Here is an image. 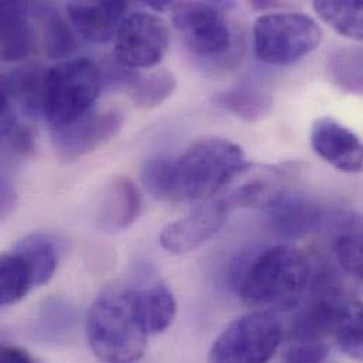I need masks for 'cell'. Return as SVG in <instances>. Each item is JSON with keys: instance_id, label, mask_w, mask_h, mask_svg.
Instances as JSON below:
<instances>
[{"instance_id": "cell-22", "label": "cell", "mask_w": 363, "mask_h": 363, "mask_svg": "<svg viewBox=\"0 0 363 363\" xmlns=\"http://www.w3.org/2000/svg\"><path fill=\"white\" fill-rule=\"evenodd\" d=\"M318 17L338 34L361 41L363 38V7L359 0H318L313 3Z\"/></svg>"}, {"instance_id": "cell-21", "label": "cell", "mask_w": 363, "mask_h": 363, "mask_svg": "<svg viewBox=\"0 0 363 363\" xmlns=\"http://www.w3.org/2000/svg\"><path fill=\"white\" fill-rule=\"evenodd\" d=\"M27 263L34 286L45 284L54 276L58 266V250L54 240L45 235L24 238L14 250Z\"/></svg>"}, {"instance_id": "cell-13", "label": "cell", "mask_w": 363, "mask_h": 363, "mask_svg": "<svg viewBox=\"0 0 363 363\" xmlns=\"http://www.w3.org/2000/svg\"><path fill=\"white\" fill-rule=\"evenodd\" d=\"M128 9V1H72L67 6L72 27L91 43H106L115 38Z\"/></svg>"}, {"instance_id": "cell-27", "label": "cell", "mask_w": 363, "mask_h": 363, "mask_svg": "<svg viewBox=\"0 0 363 363\" xmlns=\"http://www.w3.org/2000/svg\"><path fill=\"white\" fill-rule=\"evenodd\" d=\"M334 338L345 355L355 361L362 359V306L359 301L352 303L335 330Z\"/></svg>"}, {"instance_id": "cell-14", "label": "cell", "mask_w": 363, "mask_h": 363, "mask_svg": "<svg viewBox=\"0 0 363 363\" xmlns=\"http://www.w3.org/2000/svg\"><path fill=\"white\" fill-rule=\"evenodd\" d=\"M269 211V228L283 239L303 238L320 228L327 218L321 206L304 196L286 195Z\"/></svg>"}, {"instance_id": "cell-33", "label": "cell", "mask_w": 363, "mask_h": 363, "mask_svg": "<svg viewBox=\"0 0 363 363\" xmlns=\"http://www.w3.org/2000/svg\"><path fill=\"white\" fill-rule=\"evenodd\" d=\"M21 6V1H0V18L13 13Z\"/></svg>"}, {"instance_id": "cell-32", "label": "cell", "mask_w": 363, "mask_h": 363, "mask_svg": "<svg viewBox=\"0 0 363 363\" xmlns=\"http://www.w3.org/2000/svg\"><path fill=\"white\" fill-rule=\"evenodd\" d=\"M14 138H16L14 139V149L16 150H18L23 155L33 150V136L28 130L23 129V130L17 132Z\"/></svg>"}, {"instance_id": "cell-11", "label": "cell", "mask_w": 363, "mask_h": 363, "mask_svg": "<svg viewBox=\"0 0 363 363\" xmlns=\"http://www.w3.org/2000/svg\"><path fill=\"white\" fill-rule=\"evenodd\" d=\"M289 182L284 169L246 163L228 184L222 198L230 209H272L287 195Z\"/></svg>"}, {"instance_id": "cell-23", "label": "cell", "mask_w": 363, "mask_h": 363, "mask_svg": "<svg viewBox=\"0 0 363 363\" xmlns=\"http://www.w3.org/2000/svg\"><path fill=\"white\" fill-rule=\"evenodd\" d=\"M333 252L345 273L358 280L362 279V230L359 218L348 216L340 222L333 240Z\"/></svg>"}, {"instance_id": "cell-24", "label": "cell", "mask_w": 363, "mask_h": 363, "mask_svg": "<svg viewBox=\"0 0 363 363\" xmlns=\"http://www.w3.org/2000/svg\"><path fill=\"white\" fill-rule=\"evenodd\" d=\"M129 86L132 101L136 106L142 109H153L173 95L177 86V79L172 71L162 68L147 75H135Z\"/></svg>"}, {"instance_id": "cell-18", "label": "cell", "mask_w": 363, "mask_h": 363, "mask_svg": "<svg viewBox=\"0 0 363 363\" xmlns=\"http://www.w3.org/2000/svg\"><path fill=\"white\" fill-rule=\"evenodd\" d=\"M212 104L245 122H259L266 118L273 108L270 95L250 88L222 91L212 96Z\"/></svg>"}, {"instance_id": "cell-15", "label": "cell", "mask_w": 363, "mask_h": 363, "mask_svg": "<svg viewBox=\"0 0 363 363\" xmlns=\"http://www.w3.org/2000/svg\"><path fill=\"white\" fill-rule=\"evenodd\" d=\"M142 209V196L128 177H118L111 182L102 196L98 220L105 232H119L138 219Z\"/></svg>"}, {"instance_id": "cell-4", "label": "cell", "mask_w": 363, "mask_h": 363, "mask_svg": "<svg viewBox=\"0 0 363 363\" xmlns=\"http://www.w3.org/2000/svg\"><path fill=\"white\" fill-rule=\"evenodd\" d=\"M99 67L85 58H72L45 74L43 113L52 129L75 122L89 113L102 91Z\"/></svg>"}, {"instance_id": "cell-6", "label": "cell", "mask_w": 363, "mask_h": 363, "mask_svg": "<svg viewBox=\"0 0 363 363\" xmlns=\"http://www.w3.org/2000/svg\"><path fill=\"white\" fill-rule=\"evenodd\" d=\"M283 327L269 311H253L232 321L213 341L208 363H269L280 347Z\"/></svg>"}, {"instance_id": "cell-29", "label": "cell", "mask_w": 363, "mask_h": 363, "mask_svg": "<svg viewBox=\"0 0 363 363\" xmlns=\"http://www.w3.org/2000/svg\"><path fill=\"white\" fill-rule=\"evenodd\" d=\"M16 104L7 86L6 75H0V140L11 133L16 122Z\"/></svg>"}, {"instance_id": "cell-8", "label": "cell", "mask_w": 363, "mask_h": 363, "mask_svg": "<svg viewBox=\"0 0 363 363\" xmlns=\"http://www.w3.org/2000/svg\"><path fill=\"white\" fill-rule=\"evenodd\" d=\"M170 30L153 13L138 11L125 17L115 35V57L128 69L152 68L167 54Z\"/></svg>"}, {"instance_id": "cell-31", "label": "cell", "mask_w": 363, "mask_h": 363, "mask_svg": "<svg viewBox=\"0 0 363 363\" xmlns=\"http://www.w3.org/2000/svg\"><path fill=\"white\" fill-rule=\"evenodd\" d=\"M0 363H37L35 359L24 350L0 344Z\"/></svg>"}, {"instance_id": "cell-5", "label": "cell", "mask_w": 363, "mask_h": 363, "mask_svg": "<svg viewBox=\"0 0 363 363\" xmlns=\"http://www.w3.org/2000/svg\"><path fill=\"white\" fill-rule=\"evenodd\" d=\"M253 41L259 60L287 65L318 48L323 30L313 17L303 13H270L255 21Z\"/></svg>"}, {"instance_id": "cell-20", "label": "cell", "mask_w": 363, "mask_h": 363, "mask_svg": "<svg viewBox=\"0 0 363 363\" xmlns=\"http://www.w3.org/2000/svg\"><path fill=\"white\" fill-rule=\"evenodd\" d=\"M35 9L41 26L43 47L47 57L51 60L68 58L77 50V40L72 28L54 7L38 4Z\"/></svg>"}, {"instance_id": "cell-19", "label": "cell", "mask_w": 363, "mask_h": 363, "mask_svg": "<svg viewBox=\"0 0 363 363\" xmlns=\"http://www.w3.org/2000/svg\"><path fill=\"white\" fill-rule=\"evenodd\" d=\"M45 74L47 71L40 67H26L6 75L7 86L16 106L27 115L43 113Z\"/></svg>"}, {"instance_id": "cell-7", "label": "cell", "mask_w": 363, "mask_h": 363, "mask_svg": "<svg viewBox=\"0 0 363 363\" xmlns=\"http://www.w3.org/2000/svg\"><path fill=\"white\" fill-rule=\"evenodd\" d=\"M228 4L185 1L173 6V23L185 45L198 57L222 60L230 54L233 35L225 16Z\"/></svg>"}, {"instance_id": "cell-3", "label": "cell", "mask_w": 363, "mask_h": 363, "mask_svg": "<svg viewBox=\"0 0 363 363\" xmlns=\"http://www.w3.org/2000/svg\"><path fill=\"white\" fill-rule=\"evenodd\" d=\"M86 338L104 363H133L146 351L149 334L136 307V290L109 287L92 303L86 315Z\"/></svg>"}, {"instance_id": "cell-25", "label": "cell", "mask_w": 363, "mask_h": 363, "mask_svg": "<svg viewBox=\"0 0 363 363\" xmlns=\"http://www.w3.org/2000/svg\"><path fill=\"white\" fill-rule=\"evenodd\" d=\"M33 286L31 272L20 255H0V307L16 304Z\"/></svg>"}, {"instance_id": "cell-28", "label": "cell", "mask_w": 363, "mask_h": 363, "mask_svg": "<svg viewBox=\"0 0 363 363\" xmlns=\"http://www.w3.org/2000/svg\"><path fill=\"white\" fill-rule=\"evenodd\" d=\"M328 357V347L324 342H296L290 347L281 363H323Z\"/></svg>"}, {"instance_id": "cell-30", "label": "cell", "mask_w": 363, "mask_h": 363, "mask_svg": "<svg viewBox=\"0 0 363 363\" xmlns=\"http://www.w3.org/2000/svg\"><path fill=\"white\" fill-rule=\"evenodd\" d=\"M17 202V192L14 186L0 177V220L6 218Z\"/></svg>"}, {"instance_id": "cell-9", "label": "cell", "mask_w": 363, "mask_h": 363, "mask_svg": "<svg viewBox=\"0 0 363 363\" xmlns=\"http://www.w3.org/2000/svg\"><path fill=\"white\" fill-rule=\"evenodd\" d=\"M122 126L121 112L91 111L69 125L52 129V145L60 160L75 162L112 140Z\"/></svg>"}, {"instance_id": "cell-26", "label": "cell", "mask_w": 363, "mask_h": 363, "mask_svg": "<svg viewBox=\"0 0 363 363\" xmlns=\"http://www.w3.org/2000/svg\"><path fill=\"white\" fill-rule=\"evenodd\" d=\"M362 48L338 47L328 57V72L333 82L351 94L361 95L363 89Z\"/></svg>"}, {"instance_id": "cell-34", "label": "cell", "mask_w": 363, "mask_h": 363, "mask_svg": "<svg viewBox=\"0 0 363 363\" xmlns=\"http://www.w3.org/2000/svg\"><path fill=\"white\" fill-rule=\"evenodd\" d=\"M146 4L149 7H152L153 10H156V11H163V10H166V9L173 6L170 1H147Z\"/></svg>"}, {"instance_id": "cell-1", "label": "cell", "mask_w": 363, "mask_h": 363, "mask_svg": "<svg viewBox=\"0 0 363 363\" xmlns=\"http://www.w3.org/2000/svg\"><path fill=\"white\" fill-rule=\"evenodd\" d=\"M246 164L242 147L219 138L196 140L177 157H156L142 170L149 194L160 201H206L223 191Z\"/></svg>"}, {"instance_id": "cell-17", "label": "cell", "mask_w": 363, "mask_h": 363, "mask_svg": "<svg viewBox=\"0 0 363 363\" xmlns=\"http://www.w3.org/2000/svg\"><path fill=\"white\" fill-rule=\"evenodd\" d=\"M136 307L142 325L149 335L164 333L177 315L176 298L169 287L162 283L136 290Z\"/></svg>"}, {"instance_id": "cell-16", "label": "cell", "mask_w": 363, "mask_h": 363, "mask_svg": "<svg viewBox=\"0 0 363 363\" xmlns=\"http://www.w3.org/2000/svg\"><path fill=\"white\" fill-rule=\"evenodd\" d=\"M30 4L0 18V61L16 62L31 55L37 45L35 30L27 18Z\"/></svg>"}, {"instance_id": "cell-2", "label": "cell", "mask_w": 363, "mask_h": 363, "mask_svg": "<svg viewBox=\"0 0 363 363\" xmlns=\"http://www.w3.org/2000/svg\"><path fill=\"white\" fill-rule=\"evenodd\" d=\"M311 277V264L300 249L277 245L247 264L239 279V293L257 311L287 313L301 304Z\"/></svg>"}, {"instance_id": "cell-12", "label": "cell", "mask_w": 363, "mask_h": 363, "mask_svg": "<svg viewBox=\"0 0 363 363\" xmlns=\"http://www.w3.org/2000/svg\"><path fill=\"white\" fill-rule=\"evenodd\" d=\"M311 147L317 156L338 172L350 174L362 172L361 139L334 118L323 116L313 123Z\"/></svg>"}, {"instance_id": "cell-10", "label": "cell", "mask_w": 363, "mask_h": 363, "mask_svg": "<svg viewBox=\"0 0 363 363\" xmlns=\"http://www.w3.org/2000/svg\"><path fill=\"white\" fill-rule=\"evenodd\" d=\"M229 212L230 208L222 196L203 201L163 228L160 233L163 249L173 255L195 250L223 228Z\"/></svg>"}]
</instances>
